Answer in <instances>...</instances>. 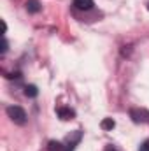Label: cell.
<instances>
[{
    "label": "cell",
    "mask_w": 149,
    "mask_h": 151,
    "mask_svg": "<svg viewBox=\"0 0 149 151\" xmlns=\"http://www.w3.org/2000/svg\"><path fill=\"white\" fill-rule=\"evenodd\" d=\"M25 5H27V11H28V12H34V14L39 12V11L42 9V5H40V2H39V0H27V4H25Z\"/></svg>",
    "instance_id": "5b68a950"
},
{
    "label": "cell",
    "mask_w": 149,
    "mask_h": 151,
    "mask_svg": "<svg viewBox=\"0 0 149 151\" xmlns=\"http://www.w3.org/2000/svg\"><path fill=\"white\" fill-rule=\"evenodd\" d=\"M111 151H114V150H111Z\"/></svg>",
    "instance_id": "7c38bea8"
},
{
    "label": "cell",
    "mask_w": 149,
    "mask_h": 151,
    "mask_svg": "<svg viewBox=\"0 0 149 151\" xmlns=\"http://www.w3.org/2000/svg\"><path fill=\"white\" fill-rule=\"evenodd\" d=\"M58 116L63 119V121H69V119H72L75 114H74V111L72 109H69V107H60L58 109Z\"/></svg>",
    "instance_id": "277c9868"
},
{
    "label": "cell",
    "mask_w": 149,
    "mask_h": 151,
    "mask_svg": "<svg viewBox=\"0 0 149 151\" xmlns=\"http://www.w3.org/2000/svg\"><path fill=\"white\" fill-rule=\"evenodd\" d=\"M130 118H132L135 123H148L149 113L148 111H140V109H132V111H130Z\"/></svg>",
    "instance_id": "7a4b0ae2"
},
{
    "label": "cell",
    "mask_w": 149,
    "mask_h": 151,
    "mask_svg": "<svg viewBox=\"0 0 149 151\" xmlns=\"http://www.w3.org/2000/svg\"><path fill=\"white\" fill-rule=\"evenodd\" d=\"M100 127H102L104 130H112V128L116 127V121H114L112 118H104L102 123H100Z\"/></svg>",
    "instance_id": "8992f818"
},
{
    "label": "cell",
    "mask_w": 149,
    "mask_h": 151,
    "mask_svg": "<svg viewBox=\"0 0 149 151\" xmlns=\"http://www.w3.org/2000/svg\"><path fill=\"white\" fill-rule=\"evenodd\" d=\"M93 5V0H74V7L79 11H90Z\"/></svg>",
    "instance_id": "3957f363"
},
{
    "label": "cell",
    "mask_w": 149,
    "mask_h": 151,
    "mask_svg": "<svg viewBox=\"0 0 149 151\" xmlns=\"http://www.w3.org/2000/svg\"><path fill=\"white\" fill-rule=\"evenodd\" d=\"M49 151H63V146H62L60 142L51 141V142H49Z\"/></svg>",
    "instance_id": "ba28073f"
},
{
    "label": "cell",
    "mask_w": 149,
    "mask_h": 151,
    "mask_svg": "<svg viewBox=\"0 0 149 151\" xmlns=\"http://www.w3.org/2000/svg\"><path fill=\"white\" fill-rule=\"evenodd\" d=\"M148 9H149V4H148Z\"/></svg>",
    "instance_id": "8fae6325"
},
{
    "label": "cell",
    "mask_w": 149,
    "mask_h": 151,
    "mask_svg": "<svg viewBox=\"0 0 149 151\" xmlns=\"http://www.w3.org/2000/svg\"><path fill=\"white\" fill-rule=\"evenodd\" d=\"M25 95H27V97H37V95H39L37 86H34V84L25 86Z\"/></svg>",
    "instance_id": "52a82bcc"
},
{
    "label": "cell",
    "mask_w": 149,
    "mask_h": 151,
    "mask_svg": "<svg viewBox=\"0 0 149 151\" xmlns=\"http://www.w3.org/2000/svg\"><path fill=\"white\" fill-rule=\"evenodd\" d=\"M7 51V40H5V37H4V40H2V55Z\"/></svg>",
    "instance_id": "30bf717a"
},
{
    "label": "cell",
    "mask_w": 149,
    "mask_h": 151,
    "mask_svg": "<svg viewBox=\"0 0 149 151\" xmlns=\"http://www.w3.org/2000/svg\"><path fill=\"white\" fill-rule=\"evenodd\" d=\"M139 151H149V141H146V142L140 146V150H139Z\"/></svg>",
    "instance_id": "9c48e42d"
},
{
    "label": "cell",
    "mask_w": 149,
    "mask_h": 151,
    "mask_svg": "<svg viewBox=\"0 0 149 151\" xmlns=\"http://www.w3.org/2000/svg\"><path fill=\"white\" fill-rule=\"evenodd\" d=\"M7 116H9L14 123H18V125H25V123H27V113H25L19 106H9V107H7Z\"/></svg>",
    "instance_id": "6da1fadb"
}]
</instances>
